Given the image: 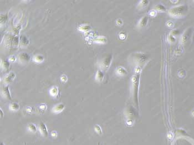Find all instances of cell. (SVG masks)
<instances>
[{"label":"cell","instance_id":"6da1fadb","mask_svg":"<svg viewBox=\"0 0 194 145\" xmlns=\"http://www.w3.org/2000/svg\"><path fill=\"white\" fill-rule=\"evenodd\" d=\"M188 11V7L185 5L176 6L169 11L170 16L174 18H181L184 16Z\"/></svg>","mask_w":194,"mask_h":145},{"label":"cell","instance_id":"7a4b0ae2","mask_svg":"<svg viewBox=\"0 0 194 145\" xmlns=\"http://www.w3.org/2000/svg\"><path fill=\"white\" fill-rule=\"evenodd\" d=\"M19 38L16 36H9L6 40V45L8 48L17 47L19 44Z\"/></svg>","mask_w":194,"mask_h":145},{"label":"cell","instance_id":"3957f363","mask_svg":"<svg viewBox=\"0 0 194 145\" xmlns=\"http://www.w3.org/2000/svg\"><path fill=\"white\" fill-rule=\"evenodd\" d=\"M112 59H113V57L111 54L108 55V56L105 57L104 58L100 63L101 68L103 69H107L109 68L110 64L111 63Z\"/></svg>","mask_w":194,"mask_h":145},{"label":"cell","instance_id":"277c9868","mask_svg":"<svg viewBox=\"0 0 194 145\" xmlns=\"http://www.w3.org/2000/svg\"><path fill=\"white\" fill-rule=\"evenodd\" d=\"M30 57L28 53L23 52L20 53L17 57V59L18 62L21 64H26L28 63L30 60Z\"/></svg>","mask_w":194,"mask_h":145},{"label":"cell","instance_id":"5b68a950","mask_svg":"<svg viewBox=\"0 0 194 145\" xmlns=\"http://www.w3.org/2000/svg\"><path fill=\"white\" fill-rule=\"evenodd\" d=\"M38 129L39 132L43 137H47L48 136V130H47V128L45 124H44L42 122H40L38 125Z\"/></svg>","mask_w":194,"mask_h":145},{"label":"cell","instance_id":"8992f818","mask_svg":"<svg viewBox=\"0 0 194 145\" xmlns=\"http://www.w3.org/2000/svg\"><path fill=\"white\" fill-rule=\"evenodd\" d=\"M1 95L3 96V97H4L5 99H7L8 100L11 99V93H10L8 85L3 86L1 89Z\"/></svg>","mask_w":194,"mask_h":145},{"label":"cell","instance_id":"52a82bcc","mask_svg":"<svg viewBox=\"0 0 194 145\" xmlns=\"http://www.w3.org/2000/svg\"><path fill=\"white\" fill-rule=\"evenodd\" d=\"M16 74L14 72H11L7 75H6L4 78V82L6 84H9L12 82L15 79Z\"/></svg>","mask_w":194,"mask_h":145},{"label":"cell","instance_id":"ba28073f","mask_svg":"<svg viewBox=\"0 0 194 145\" xmlns=\"http://www.w3.org/2000/svg\"><path fill=\"white\" fill-rule=\"evenodd\" d=\"M65 108V105L63 104L60 103L58 105L54 106L52 109V111L54 113H60Z\"/></svg>","mask_w":194,"mask_h":145},{"label":"cell","instance_id":"9c48e42d","mask_svg":"<svg viewBox=\"0 0 194 145\" xmlns=\"http://www.w3.org/2000/svg\"><path fill=\"white\" fill-rule=\"evenodd\" d=\"M148 20H149V18L148 16H144L143 17H142L138 23V26L139 27L142 28L145 27L148 24Z\"/></svg>","mask_w":194,"mask_h":145},{"label":"cell","instance_id":"30bf717a","mask_svg":"<svg viewBox=\"0 0 194 145\" xmlns=\"http://www.w3.org/2000/svg\"><path fill=\"white\" fill-rule=\"evenodd\" d=\"M116 74L119 76H124L127 75L128 72L122 66H119L116 69Z\"/></svg>","mask_w":194,"mask_h":145},{"label":"cell","instance_id":"8fae6325","mask_svg":"<svg viewBox=\"0 0 194 145\" xmlns=\"http://www.w3.org/2000/svg\"><path fill=\"white\" fill-rule=\"evenodd\" d=\"M49 94L51 96L57 97L59 95V90L57 86H53L49 90Z\"/></svg>","mask_w":194,"mask_h":145},{"label":"cell","instance_id":"7c38bea8","mask_svg":"<svg viewBox=\"0 0 194 145\" xmlns=\"http://www.w3.org/2000/svg\"><path fill=\"white\" fill-rule=\"evenodd\" d=\"M104 74L103 72L101 71V70H98L97 73H96V77H95V79H96V80L97 81V82H102V81H103V80L104 79Z\"/></svg>","mask_w":194,"mask_h":145},{"label":"cell","instance_id":"4fadbf2b","mask_svg":"<svg viewBox=\"0 0 194 145\" xmlns=\"http://www.w3.org/2000/svg\"><path fill=\"white\" fill-rule=\"evenodd\" d=\"M19 42H20V44H21V47H26L29 44L28 39L23 35H22L21 37H20Z\"/></svg>","mask_w":194,"mask_h":145},{"label":"cell","instance_id":"5bb4252c","mask_svg":"<svg viewBox=\"0 0 194 145\" xmlns=\"http://www.w3.org/2000/svg\"><path fill=\"white\" fill-rule=\"evenodd\" d=\"M1 68L3 70H5V71L9 69V66H10L9 62L7 60H4L3 61H2V60H1Z\"/></svg>","mask_w":194,"mask_h":145},{"label":"cell","instance_id":"9a60e30c","mask_svg":"<svg viewBox=\"0 0 194 145\" xmlns=\"http://www.w3.org/2000/svg\"><path fill=\"white\" fill-rule=\"evenodd\" d=\"M93 41L94 42L98 43L104 44L107 42V38L104 36H99V37H97V38H94Z\"/></svg>","mask_w":194,"mask_h":145},{"label":"cell","instance_id":"2e32d148","mask_svg":"<svg viewBox=\"0 0 194 145\" xmlns=\"http://www.w3.org/2000/svg\"><path fill=\"white\" fill-rule=\"evenodd\" d=\"M91 27L88 25H81L80 27L78 28V29L79 30V31L81 32H89L90 30L91 29Z\"/></svg>","mask_w":194,"mask_h":145},{"label":"cell","instance_id":"e0dca14e","mask_svg":"<svg viewBox=\"0 0 194 145\" xmlns=\"http://www.w3.org/2000/svg\"><path fill=\"white\" fill-rule=\"evenodd\" d=\"M33 60L36 63H42L44 61V57L40 54H37L33 57Z\"/></svg>","mask_w":194,"mask_h":145},{"label":"cell","instance_id":"ac0fdd59","mask_svg":"<svg viewBox=\"0 0 194 145\" xmlns=\"http://www.w3.org/2000/svg\"><path fill=\"white\" fill-rule=\"evenodd\" d=\"M19 109V105L16 103H11L9 106V109L11 111H18Z\"/></svg>","mask_w":194,"mask_h":145},{"label":"cell","instance_id":"d6986e66","mask_svg":"<svg viewBox=\"0 0 194 145\" xmlns=\"http://www.w3.org/2000/svg\"><path fill=\"white\" fill-rule=\"evenodd\" d=\"M27 129H28V131H29L30 132H32L33 133L36 132L37 130L36 125L33 124H30L28 125V126H27Z\"/></svg>","mask_w":194,"mask_h":145},{"label":"cell","instance_id":"ffe728a7","mask_svg":"<svg viewBox=\"0 0 194 145\" xmlns=\"http://www.w3.org/2000/svg\"><path fill=\"white\" fill-rule=\"evenodd\" d=\"M155 10H157V11L160 12H165L166 11V8L163 5L161 4H158L155 6Z\"/></svg>","mask_w":194,"mask_h":145},{"label":"cell","instance_id":"44dd1931","mask_svg":"<svg viewBox=\"0 0 194 145\" xmlns=\"http://www.w3.org/2000/svg\"><path fill=\"white\" fill-rule=\"evenodd\" d=\"M149 1H140V3L139 4V7L140 8H142L148 5Z\"/></svg>","mask_w":194,"mask_h":145},{"label":"cell","instance_id":"7402d4cb","mask_svg":"<svg viewBox=\"0 0 194 145\" xmlns=\"http://www.w3.org/2000/svg\"><path fill=\"white\" fill-rule=\"evenodd\" d=\"M94 130L96 132L99 134H101L102 133V131L100 126L99 125H96V126H94Z\"/></svg>","mask_w":194,"mask_h":145},{"label":"cell","instance_id":"603a6c76","mask_svg":"<svg viewBox=\"0 0 194 145\" xmlns=\"http://www.w3.org/2000/svg\"><path fill=\"white\" fill-rule=\"evenodd\" d=\"M39 109L40 111L42 113H44L47 109V106L45 104H42L39 106Z\"/></svg>","mask_w":194,"mask_h":145},{"label":"cell","instance_id":"cb8c5ba5","mask_svg":"<svg viewBox=\"0 0 194 145\" xmlns=\"http://www.w3.org/2000/svg\"><path fill=\"white\" fill-rule=\"evenodd\" d=\"M21 25H19L18 26H17V27L14 29V31H13V32H14V33L15 35H18L19 34V30L21 29Z\"/></svg>","mask_w":194,"mask_h":145},{"label":"cell","instance_id":"d4e9b609","mask_svg":"<svg viewBox=\"0 0 194 145\" xmlns=\"http://www.w3.org/2000/svg\"><path fill=\"white\" fill-rule=\"evenodd\" d=\"M156 14H157V12H156V11L155 9H152L149 12V15L152 17H155L156 15Z\"/></svg>","mask_w":194,"mask_h":145},{"label":"cell","instance_id":"484cf974","mask_svg":"<svg viewBox=\"0 0 194 145\" xmlns=\"http://www.w3.org/2000/svg\"><path fill=\"white\" fill-rule=\"evenodd\" d=\"M60 80L63 83L66 82L67 81V76L65 75H62V76H61V77H60Z\"/></svg>","mask_w":194,"mask_h":145},{"label":"cell","instance_id":"4316f807","mask_svg":"<svg viewBox=\"0 0 194 145\" xmlns=\"http://www.w3.org/2000/svg\"><path fill=\"white\" fill-rule=\"evenodd\" d=\"M179 34V31H178V30H173V31H171V35L172 36H176V35H178Z\"/></svg>","mask_w":194,"mask_h":145},{"label":"cell","instance_id":"83f0119b","mask_svg":"<svg viewBox=\"0 0 194 145\" xmlns=\"http://www.w3.org/2000/svg\"><path fill=\"white\" fill-rule=\"evenodd\" d=\"M126 37H127V36H126V35L123 32H121L119 34V38L121 40L125 39L126 38Z\"/></svg>","mask_w":194,"mask_h":145},{"label":"cell","instance_id":"f1b7e54d","mask_svg":"<svg viewBox=\"0 0 194 145\" xmlns=\"http://www.w3.org/2000/svg\"><path fill=\"white\" fill-rule=\"evenodd\" d=\"M117 25L118 26H122L123 24V21H122L121 19H118L116 21Z\"/></svg>","mask_w":194,"mask_h":145},{"label":"cell","instance_id":"f546056e","mask_svg":"<svg viewBox=\"0 0 194 145\" xmlns=\"http://www.w3.org/2000/svg\"><path fill=\"white\" fill-rule=\"evenodd\" d=\"M169 40H170L171 42H174L175 41V38L173 37V36L170 35L169 37Z\"/></svg>","mask_w":194,"mask_h":145},{"label":"cell","instance_id":"4dcf8cb0","mask_svg":"<svg viewBox=\"0 0 194 145\" xmlns=\"http://www.w3.org/2000/svg\"><path fill=\"white\" fill-rule=\"evenodd\" d=\"M185 72L183 71V70H181V71H180L179 73V76L180 77H183L185 75Z\"/></svg>","mask_w":194,"mask_h":145},{"label":"cell","instance_id":"1f68e13d","mask_svg":"<svg viewBox=\"0 0 194 145\" xmlns=\"http://www.w3.org/2000/svg\"><path fill=\"white\" fill-rule=\"evenodd\" d=\"M16 58H15V57L14 56L11 57H10V58H9V61L12 62H15V61H16Z\"/></svg>","mask_w":194,"mask_h":145},{"label":"cell","instance_id":"d6a6232c","mask_svg":"<svg viewBox=\"0 0 194 145\" xmlns=\"http://www.w3.org/2000/svg\"><path fill=\"white\" fill-rule=\"evenodd\" d=\"M51 135L53 137H56L57 136V133L55 132V131H53V132H52V133H51Z\"/></svg>","mask_w":194,"mask_h":145},{"label":"cell","instance_id":"836d02e7","mask_svg":"<svg viewBox=\"0 0 194 145\" xmlns=\"http://www.w3.org/2000/svg\"><path fill=\"white\" fill-rule=\"evenodd\" d=\"M166 25H168V26L169 27H172L173 25V23L171 22H170V21L167 22V23H166Z\"/></svg>","mask_w":194,"mask_h":145},{"label":"cell","instance_id":"e575fe53","mask_svg":"<svg viewBox=\"0 0 194 145\" xmlns=\"http://www.w3.org/2000/svg\"><path fill=\"white\" fill-rule=\"evenodd\" d=\"M3 115H4V113H3V111L2 110V109H1V117L2 118L3 117Z\"/></svg>","mask_w":194,"mask_h":145},{"label":"cell","instance_id":"d590c367","mask_svg":"<svg viewBox=\"0 0 194 145\" xmlns=\"http://www.w3.org/2000/svg\"><path fill=\"white\" fill-rule=\"evenodd\" d=\"M191 114H192V115L193 116H194V110H193V111H192V112H191Z\"/></svg>","mask_w":194,"mask_h":145}]
</instances>
